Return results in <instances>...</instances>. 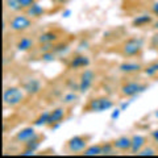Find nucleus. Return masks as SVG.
<instances>
[{"mask_svg": "<svg viewBox=\"0 0 158 158\" xmlns=\"http://www.w3.org/2000/svg\"><path fill=\"white\" fill-rule=\"evenodd\" d=\"M25 98V91L20 87H8L4 90L3 102L8 107H17L23 103Z\"/></svg>", "mask_w": 158, "mask_h": 158, "instance_id": "nucleus-1", "label": "nucleus"}, {"mask_svg": "<svg viewBox=\"0 0 158 158\" xmlns=\"http://www.w3.org/2000/svg\"><path fill=\"white\" fill-rule=\"evenodd\" d=\"M113 107V102L110 98H96V99H91L88 102V104L86 106V111L90 112H104L111 110Z\"/></svg>", "mask_w": 158, "mask_h": 158, "instance_id": "nucleus-2", "label": "nucleus"}, {"mask_svg": "<svg viewBox=\"0 0 158 158\" xmlns=\"http://www.w3.org/2000/svg\"><path fill=\"white\" fill-rule=\"evenodd\" d=\"M32 27V20L28 15H17L9 20V29L13 32H24Z\"/></svg>", "mask_w": 158, "mask_h": 158, "instance_id": "nucleus-3", "label": "nucleus"}, {"mask_svg": "<svg viewBox=\"0 0 158 158\" xmlns=\"http://www.w3.org/2000/svg\"><path fill=\"white\" fill-rule=\"evenodd\" d=\"M142 46H144V41L141 38L133 37V38L127 40L125 44L123 45V53L127 57H135L141 53Z\"/></svg>", "mask_w": 158, "mask_h": 158, "instance_id": "nucleus-4", "label": "nucleus"}, {"mask_svg": "<svg viewBox=\"0 0 158 158\" xmlns=\"http://www.w3.org/2000/svg\"><path fill=\"white\" fill-rule=\"evenodd\" d=\"M148 90V86L140 82H128L125 85H123L121 87V94L127 98H135L137 95H140L141 92H144Z\"/></svg>", "mask_w": 158, "mask_h": 158, "instance_id": "nucleus-5", "label": "nucleus"}, {"mask_svg": "<svg viewBox=\"0 0 158 158\" xmlns=\"http://www.w3.org/2000/svg\"><path fill=\"white\" fill-rule=\"evenodd\" d=\"M95 81V73L90 69H86L85 71L81 74V81H79V92L86 94L94 85Z\"/></svg>", "mask_w": 158, "mask_h": 158, "instance_id": "nucleus-6", "label": "nucleus"}, {"mask_svg": "<svg viewBox=\"0 0 158 158\" xmlns=\"http://www.w3.org/2000/svg\"><path fill=\"white\" fill-rule=\"evenodd\" d=\"M87 148V138L83 136H74L67 141V149L71 153H81Z\"/></svg>", "mask_w": 158, "mask_h": 158, "instance_id": "nucleus-7", "label": "nucleus"}, {"mask_svg": "<svg viewBox=\"0 0 158 158\" xmlns=\"http://www.w3.org/2000/svg\"><path fill=\"white\" fill-rule=\"evenodd\" d=\"M41 88H42V83L37 78H29L28 81L23 83V90L28 95H37L41 91Z\"/></svg>", "mask_w": 158, "mask_h": 158, "instance_id": "nucleus-8", "label": "nucleus"}, {"mask_svg": "<svg viewBox=\"0 0 158 158\" xmlns=\"http://www.w3.org/2000/svg\"><path fill=\"white\" fill-rule=\"evenodd\" d=\"M38 136V133L36 132V129H34V127H27V128H23L21 131H19L17 132V135H16V140L19 142H28V141H31L32 138L34 137H37Z\"/></svg>", "mask_w": 158, "mask_h": 158, "instance_id": "nucleus-9", "label": "nucleus"}, {"mask_svg": "<svg viewBox=\"0 0 158 158\" xmlns=\"http://www.w3.org/2000/svg\"><path fill=\"white\" fill-rule=\"evenodd\" d=\"M65 116H66V111H65V108H62V107H58V108H56V110L50 111L48 125L53 127L56 124H61V123L63 121V118H65Z\"/></svg>", "mask_w": 158, "mask_h": 158, "instance_id": "nucleus-10", "label": "nucleus"}, {"mask_svg": "<svg viewBox=\"0 0 158 158\" xmlns=\"http://www.w3.org/2000/svg\"><path fill=\"white\" fill-rule=\"evenodd\" d=\"M113 145L118 152H129L132 146V138L128 136H121L113 141Z\"/></svg>", "mask_w": 158, "mask_h": 158, "instance_id": "nucleus-11", "label": "nucleus"}, {"mask_svg": "<svg viewBox=\"0 0 158 158\" xmlns=\"http://www.w3.org/2000/svg\"><path fill=\"white\" fill-rule=\"evenodd\" d=\"M146 146V137L141 135H136L132 137V146H131V153L132 154H137L142 148Z\"/></svg>", "mask_w": 158, "mask_h": 158, "instance_id": "nucleus-12", "label": "nucleus"}, {"mask_svg": "<svg viewBox=\"0 0 158 158\" xmlns=\"http://www.w3.org/2000/svg\"><path fill=\"white\" fill-rule=\"evenodd\" d=\"M90 65V58L87 56H83V54H79V56H75L71 62H70V69H74V70H77V69H86Z\"/></svg>", "mask_w": 158, "mask_h": 158, "instance_id": "nucleus-13", "label": "nucleus"}, {"mask_svg": "<svg viewBox=\"0 0 158 158\" xmlns=\"http://www.w3.org/2000/svg\"><path fill=\"white\" fill-rule=\"evenodd\" d=\"M118 70L124 74H136V73H140L141 70H144L142 66L137 62H123L120 66H118Z\"/></svg>", "mask_w": 158, "mask_h": 158, "instance_id": "nucleus-14", "label": "nucleus"}, {"mask_svg": "<svg viewBox=\"0 0 158 158\" xmlns=\"http://www.w3.org/2000/svg\"><path fill=\"white\" fill-rule=\"evenodd\" d=\"M44 13H45V9H44L42 6H40L37 2L33 3L31 7L25 9V15H28L31 19H38V17L44 16Z\"/></svg>", "mask_w": 158, "mask_h": 158, "instance_id": "nucleus-15", "label": "nucleus"}, {"mask_svg": "<svg viewBox=\"0 0 158 158\" xmlns=\"http://www.w3.org/2000/svg\"><path fill=\"white\" fill-rule=\"evenodd\" d=\"M152 23H153V16L149 13L140 15V16H136L132 20V25L135 28H142V27L148 25V24H152Z\"/></svg>", "mask_w": 158, "mask_h": 158, "instance_id": "nucleus-16", "label": "nucleus"}, {"mask_svg": "<svg viewBox=\"0 0 158 158\" xmlns=\"http://www.w3.org/2000/svg\"><path fill=\"white\" fill-rule=\"evenodd\" d=\"M58 40V34L56 32H52V31H48V32H44L38 36V42L41 45H46V44H53Z\"/></svg>", "mask_w": 158, "mask_h": 158, "instance_id": "nucleus-17", "label": "nucleus"}, {"mask_svg": "<svg viewBox=\"0 0 158 158\" xmlns=\"http://www.w3.org/2000/svg\"><path fill=\"white\" fill-rule=\"evenodd\" d=\"M33 45H34V41L31 37H23L21 40H19L16 48L20 52H28L33 48Z\"/></svg>", "mask_w": 158, "mask_h": 158, "instance_id": "nucleus-18", "label": "nucleus"}, {"mask_svg": "<svg viewBox=\"0 0 158 158\" xmlns=\"http://www.w3.org/2000/svg\"><path fill=\"white\" fill-rule=\"evenodd\" d=\"M49 116H50V111H44L41 115H40L36 118V120L33 121V127H44V125H48Z\"/></svg>", "mask_w": 158, "mask_h": 158, "instance_id": "nucleus-19", "label": "nucleus"}, {"mask_svg": "<svg viewBox=\"0 0 158 158\" xmlns=\"http://www.w3.org/2000/svg\"><path fill=\"white\" fill-rule=\"evenodd\" d=\"M83 154L92 157V156H102V145H91L87 146L85 150H83Z\"/></svg>", "mask_w": 158, "mask_h": 158, "instance_id": "nucleus-20", "label": "nucleus"}, {"mask_svg": "<svg viewBox=\"0 0 158 158\" xmlns=\"http://www.w3.org/2000/svg\"><path fill=\"white\" fill-rule=\"evenodd\" d=\"M144 74L149 78L158 75V62H153V63H150V65H148L144 69Z\"/></svg>", "mask_w": 158, "mask_h": 158, "instance_id": "nucleus-21", "label": "nucleus"}, {"mask_svg": "<svg viewBox=\"0 0 158 158\" xmlns=\"http://www.w3.org/2000/svg\"><path fill=\"white\" fill-rule=\"evenodd\" d=\"M78 100V95L75 94V91H70L65 94V95L62 96V103L63 104H73V103H75Z\"/></svg>", "mask_w": 158, "mask_h": 158, "instance_id": "nucleus-22", "label": "nucleus"}, {"mask_svg": "<svg viewBox=\"0 0 158 158\" xmlns=\"http://www.w3.org/2000/svg\"><path fill=\"white\" fill-rule=\"evenodd\" d=\"M115 150L116 148L113 145V142H106L102 145V156H111L115 153Z\"/></svg>", "mask_w": 158, "mask_h": 158, "instance_id": "nucleus-23", "label": "nucleus"}, {"mask_svg": "<svg viewBox=\"0 0 158 158\" xmlns=\"http://www.w3.org/2000/svg\"><path fill=\"white\" fill-rule=\"evenodd\" d=\"M6 7L11 12H20L23 9V7L20 6L16 0H6Z\"/></svg>", "mask_w": 158, "mask_h": 158, "instance_id": "nucleus-24", "label": "nucleus"}, {"mask_svg": "<svg viewBox=\"0 0 158 158\" xmlns=\"http://www.w3.org/2000/svg\"><path fill=\"white\" fill-rule=\"evenodd\" d=\"M40 138H41V136L38 135L37 137L32 138L31 141L25 142V148H28V149H32V150H37L40 148Z\"/></svg>", "mask_w": 158, "mask_h": 158, "instance_id": "nucleus-25", "label": "nucleus"}, {"mask_svg": "<svg viewBox=\"0 0 158 158\" xmlns=\"http://www.w3.org/2000/svg\"><path fill=\"white\" fill-rule=\"evenodd\" d=\"M157 154V150L152 146H145L137 153V156H141V157H145V156H156Z\"/></svg>", "mask_w": 158, "mask_h": 158, "instance_id": "nucleus-26", "label": "nucleus"}, {"mask_svg": "<svg viewBox=\"0 0 158 158\" xmlns=\"http://www.w3.org/2000/svg\"><path fill=\"white\" fill-rule=\"evenodd\" d=\"M41 59L44 62H53L56 59V53L53 50H48V52H44L41 54Z\"/></svg>", "mask_w": 158, "mask_h": 158, "instance_id": "nucleus-27", "label": "nucleus"}, {"mask_svg": "<svg viewBox=\"0 0 158 158\" xmlns=\"http://www.w3.org/2000/svg\"><path fill=\"white\" fill-rule=\"evenodd\" d=\"M52 50L56 53V54H62L69 50V45L67 44H57V45H53Z\"/></svg>", "mask_w": 158, "mask_h": 158, "instance_id": "nucleus-28", "label": "nucleus"}, {"mask_svg": "<svg viewBox=\"0 0 158 158\" xmlns=\"http://www.w3.org/2000/svg\"><path fill=\"white\" fill-rule=\"evenodd\" d=\"M16 2L23 7V9H27L31 7L33 3H36V0H16Z\"/></svg>", "mask_w": 158, "mask_h": 158, "instance_id": "nucleus-29", "label": "nucleus"}, {"mask_svg": "<svg viewBox=\"0 0 158 158\" xmlns=\"http://www.w3.org/2000/svg\"><path fill=\"white\" fill-rule=\"evenodd\" d=\"M123 111L120 110V108H116L115 111H112V113H111V118L112 120H117L118 117H120V113H121Z\"/></svg>", "mask_w": 158, "mask_h": 158, "instance_id": "nucleus-30", "label": "nucleus"}, {"mask_svg": "<svg viewBox=\"0 0 158 158\" xmlns=\"http://www.w3.org/2000/svg\"><path fill=\"white\" fill-rule=\"evenodd\" d=\"M34 153H36V150H32V149L25 148V150L21 152V156H34Z\"/></svg>", "mask_w": 158, "mask_h": 158, "instance_id": "nucleus-31", "label": "nucleus"}, {"mask_svg": "<svg viewBox=\"0 0 158 158\" xmlns=\"http://www.w3.org/2000/svg\"><path fill=\"white\" fill-rule=\"evenodd\" d=\"M152 13L154 15V16H157L158 17V2L157 3H154L152 6Z\"/></svg>", "mask_w": 158, "mask_h": 158, "instance_id": "nucleus-32", "label": "nucleus"}, {"mask_svg": "<svg viewBox=\"0 0 158 158\" xmlns=\"http://www.w3.org/2000/svg\"><path fill=\"white\" fill-rule=\"evenodd\" d=\"M150 136H152V138H153V141H154L156 144H158V129L153 131V132L150 133Z\"/></svg>", "mask_w": 158, "mask_h": 158, "instance_id": "nucleus-33", "label": "nucleus"}, {"mask_svg": "<svg viewBox=\"0 0 158 158\" xmlns=\"http://www.w3.org/2000/svg\"><path fill=\"white\" fill-rule=\"evenodd\" d=\"M152 46L158 48V33H157V34H154V36L152 37Z\"/></svg>", "mask_w": 158, "mask_h": 158, "instance_id": "nucleus-34", "label": "nucleus"}, {"mask_svg": "<svg viewBox=\"0 0 158 158\" xmlns=\"http://www.w3.org/2000/svg\"><path fill=\"white\" fill-rule=\"evenodd\" d=\"M131 102L132 100H129V102H124V103H121V106H120V110L121 111H125L128 107H129V104H131Z\"/></svg>", "mask_w": 158, "mask_h": 158, "instance_id": "nucleus-35", "label": "nucleus"}, {"mask_svg": "<svg viewBox=\"0 0 158 158\" xmlns=\"http://www.w3.org/2000/svg\"><path fill=\"white\" fill-rule=\"evenodd\" d=\"M62 15H63V17H69V16L71 15V11H70V9H65Z\"/></svg>", "mask_w": 158, "mask_h": 158, "instance_id": "nucleus-36", "label": "nucleus"}, {"mask_svg": "<svg viewBox=\"0 0 158 158\" xmlns=\"http://www.w3.org/2000/svg\"><path fill=\"white\" fill-rule=\"evenodd\" d=\"M154 28H156V29H157V31H158V20H157V21L154 23Z\"/></svg>", "mask_w": 158, "mask_h": 158, "instance_id": "nucleus-37", "label": "nucleus"}, {"mask_svg": "<svg viewBox=\"0 0 158 158\" xmlns=\"http://www.w3.org/2000/svg\"><path fill=\"white\" fill-rule=\"evenodd\" d=\"M156 117L158 118V111H156Z\"/></svg>", "mask_w": 158, "mask_h": 158, "instance_id": "nucleus-38", "label": "nucleus"}]
</instances>
